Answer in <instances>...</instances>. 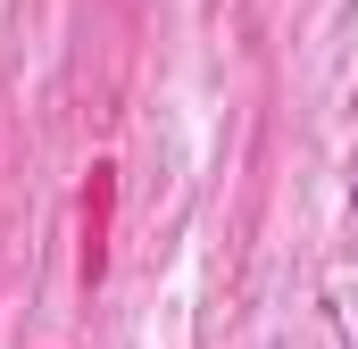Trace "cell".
I'll use <instances>...</instances> for the list:
<instances>
[{"label": "cell", "instance_id": "6da1fadb", "mask_svg": "<svg viewBox=\"0 0 358 349\" xmlns=\"http://www.w3.org/2000/svg\"><path fill=\"white\" fill-rule=\"evenodd\" d=\"M350 216H358V174H350Z\"/></svg>", "mask_w": 358, "mask_h": 349}]
</instances>
